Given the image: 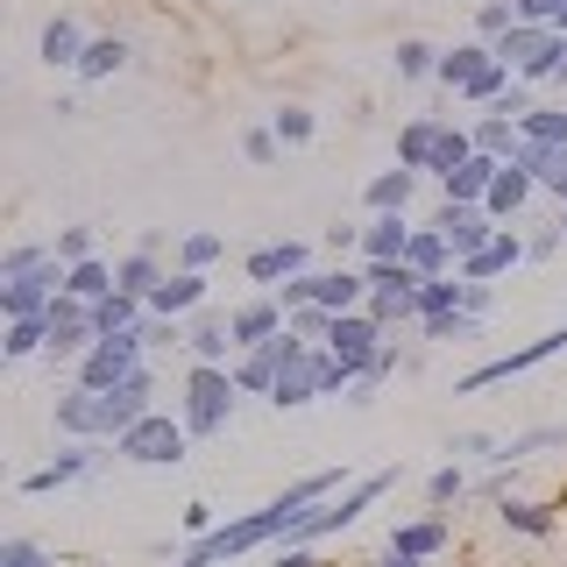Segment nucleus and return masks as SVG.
Segmentation results:
<instances>
[{
  "mask_svg": "<svg viewBox=\"0 0 567 567\" xmlns=\"http://www.w3.org/2000/svg\"><path fill=\"white\" fill-rule=\"evenodd\" d=\"M235 398H241V383H235V362H192L185 369V433L192 440H213V433H227V419H235Z\"/></svg>",
  "mask_w": 567,
  "mask_h": 567,
  "instance_id": "f257e3e1",
  "label": "nucleus"
},
{
  "mask_svg": "<svg viewBox=\"0 0 567 567\" xmlns=\"http://www.w3.org/2000/svg\"><path fill=\"white\" fill-rule=\"evenodd\" d=\"M489 50L511 64V79H525V85H560V71H567V35H560V29L518 22L504 43H489Z\"/></svg>",
  "mask_w": 567,
  "mask_h": 567,
  "instance_id": "f03ea898",
  "label": "nucleus"
},
{
  "mask_svg": "<svg viewBox=\"0 0 567 567\" xmlns=\"http://www.w3.org/2000/svg\"><path fill=\"white\" fill-rule=\"evenodd\" d=\"M390 483H398V475H362V483H348L341 496H327V504H312V511L298 518V532H291L284 546H319V539H333V532H348V525L362 518V511L377 504V496H383Z\"/></svg>",
  "mask_w": 567,
  "mask_h": 567,
  "instance_id": "7ed1b4c3",
  "label": "nucleus"
},
{
  "mask_svg": "<svg viewBox=\"0 0 567 567\" xmlns=\"http://www.w3.org/2000/svg\"><path fill=\"white\" fill-rule=\"evenodd\" d=\"M64 262H58V248H50L35 270H22V277H0V319H50V306L64 298Z\"/></svg>",
  "mask_w": 567,
  "mask_h": 567,
  "instance_id": "20e7f679",
  "label": "nucleus"
},
{
  "mask_svg": "<svg viewBox=\"0 0 567 567\" xmlns=\"http://www.w3.org/2000/svg\"><path fill=\"white\" fill-rule=\"evenodd\" d=\"M185 447H192V433H185V419H171V412H150L142 425H128V433L114 440V454L135 461V468H177Z\"/></svg>",
  "mask_w": 567,
  "mask_h": 567,
  "instance_id": "39448f33",
  "label": "nucleus"
},
{
  "mask_svg": "<svg viewBox=\"0 0 567 567\" xmlns=\"http://www.w3.org/2000/svg\"><path fill=\"white\" fill-rule=\"evenodd\" d=\"M142 354H150V348H142V327L135 333H106L85 362H71V383H79V390H121L135 369H150Z\"/></svg>",
  "mask_w": 567,
  "mask_h": 567,
  "instance_id": "423d86ee",
  "label": "nucleus"
},
{
  "mask_svg": "<svg viewBox=\"0 0 567 567\" xmlns=\"http://www.w3.org/2000/svg\"><path fill=\"white\" fill-rule=\"evenodd\" d=\"M554 354H567V327L539 333V341H525V348H511V354H489L483 369H468V377H461V398H475V390H489V383H511V377H525V369L554 362Z\"/></svg>",
  "mask_w": 567,
  "mask_h": 567,
  "instance_id": "0eeeda50",
  "label": "nucleus"
},
{
  "mask_svg": "<svg viewBox=\"0 0 567 567\" xmlns=\"http://www.w3.org/2000/svg\"><path fill=\"white\" fill-rule=\"evenodd\" d=\"M150 412H156V369H135L121 390H100V440H121Z\"/></svg>",
  "mask_w": 567,
  "mask_h": 567,
  "instance_id": "6e6552de",
  "label": "nucleus"
},
{
  "mask_svg": "<svg viewBox=\"0 0 567 567\" xmlns=\"http://www.w3.org/2000/svg\"><path fill=\"white\" fill-rule=\"evenodd\" d=\"M319 362H327V348H306V341L284 354L277 390H270V404H277V412H306V404L327 398V383H319Z\"/></svg>",
  "mask_w": 567,
  "mask_h": 567,
  "instance_id": "1a4fd4ad",
  "label": "nucleus"
},
{
  "mask_svg": "<svg viewBox=\"0 0 567 567\" xmlns=\"http://www.w3.org/2000/svg\"><path fill=\"white\" fill-rule=\"evenodd\" d=\"M106 447L114 440H79V447H64L58 461H43V468H29L22 475V496H50V489H71V483H85V475L106 461Z\"/></svg>",
  "mask_w": 567,
  "mask_h": 567,
  "instance_id": "9d476101",
  "label": "nucleus"
},
{
  "mask_svg": "<svg viewBox=\"0 0 567 567\" xmlns=\"http://www.w3.org/2000/svg\"><path fill=\"white\" fill-rule=\"evenodd\" d=\"M100 348V327H93V306H79V298H58L50 306V362H85V354Z\"/></svg>",
  "mask_w": 567,
  "mask_h": 567,
  "instance_id": "9b49d317",
  "label": "nucleus"
},
{
  "mask_svg": "<svg viewBox=\"0 0 567 567\" xmlns=\"http://www.w3.org/2000/svg\"><path fill=\"white\" fill-rule=\"evenodd\" d=\"M425 227H440V235H447V248H454V262H468V256H483V248L504 235V227L489 220L483 206H454V199H440V213Z\"/></svg>",
  "mask_w": 567,
  "mask_h": 567,
  "instance_id": "f8f14e48",
  "label": "nucleus"
},
{
  "mask_svg": "<svg viewBox=\"0 0 567 567\" xmlns=\"http://www.w3.org/2000/svg\"><path fill=\"white\" fill-rule=\"evenodd\" d=\"M383 348H390V327H377L369 312H348V319H333V333H327V354H341V362L354 369V383H362V369L377 362Z\"/></svg>",
  "mask_w": 567,
  "mask_h": 567,
  "instance_id": "ddd939ff",
  "label": "nucleus"
},
{
  "mask_svg": "<svg viewBox=\"0 0 567 567\" xmlns=\"http://www.w3.org/2000/svg\"><path fill=\"white\" fill-rule=\"evenodd\" d=\"M298 348V333L284 327L270 348H248V354H235V383H241V398H270L277 390V369H284V354Z\"/></svg>",
  "mask_w": 567,
  "mask_h": 567,
  "instance_id": "4468645a",
  "label": "nucleus"
},
{
  "mask_svg": "<svg viewBox=\"0 0 567 567\" xmlns=\"http://www.w3.org/2000/svg\"><path fill=\"white\" fill-rule=\"evenodd\" d=\"M412 235H419L412 213H369L362 220V262H404Z\"/></svg>",
  "mask_w": 567,
  "mask_h": 567,
  "instance_id": "2eb2a0df",
  "label": "nucleus"
},
{
  "mask_svg": "<svg viewBox=\"0 0 567 567\" xmlns=\"http://www.w3.org/2000/svg\"><path fill=\"white\" fill-rule=\"evenodd\" d=\"M227 327H235V348L248 354V348H270L284 327H291V312L277 306V298H248V306H235L227 312Z\"/></svg>",
  "mask_w": 567,
  "mask_h": 567,
  "instance_id": "dca6fc26",
  "label": "nucleus"
},
{
  "mask_svg": "<svg viewBox=\"0 0 567 567\" xmlns=\"http://www.w3.org/2000/svg\"><path fill=\"white\" fill-rule=\"evenodd\" d=\"M206 298H213V277L171 270V277L150 291V312H156V319H185V312H206Z\"/></svg>",
  "mask_w": 567,
  "mask_h": 567,
  "instance_id": "f3484780",
  "label": "nucleus"
},
{
  "mask_svg": "<svg viewBox=\"0 0 567 567\" xmlns=\"http://www.w3.org/2000/svg\"><path fill=\"white\" fill-rule=\"evenodd\" d=\"M50 425L79 447V440H100V390H58V404H50Z\"/></svg>",
  "mask_w": 567,
  "mask_h": 567,
  "instance_id": "a211bd4d",
  "label": "nucleus"
},
{
  "mask_svg": "<svg viewBox=\"0 0 567 567\" xmlns=\"http://www.w3.org/2000/svg\"><path fill=\"white\" fill-rule=\"evenodd\" d=\"M447 539H454V525H447V518H404V525H390V546H383V554L440 560V554H447Z\"/></svg>",
  "mask_w": 567,
  "mask_h": 567,
  "instance_id": "6ab92c4d",
  "label": "nucleus"
},
{
  "mask_svg": "<svg viewBox=\"0 0 567 567\" xmlns=\"http://www.w3.org/2000/svg\"><path fill=\"white\" fill-rule=\"evenodd\" d=\"M306 262H312V248L306 241H270V248H256L248 256V284H291V277H306Z\"/></svg>",
  "mask_w": 567,
  "mask_h": 567,
  "instance_id": "aec40b11",
  "label": "nucleus"
},
{
  "mask_svg": "<svg viewBox=\"0 0 567 567\" xmlns=\"http://www.w3.org/2000/svg\"><path fill=\"white\" fill-rule=\"evenodd\" d=\"M185 354H192V362H235V327H227V312H199V319H192V327H185Z\"/></svg>",
  "mask_w": 567,
  "mask_h": 567,
  "instance_id": "412c9836",
  "label": "nucleus"
},
{
  "mask_svg": "<svg viewBox=\"0 0 567 567\" xmlns=\"http://www.w3.org/2000/svg\"><path fill=\"white\" fill-rule=\"evenodd\" d=\"M518 262H532V256H525V235H518V227H504V235H496V241L483 248V256H468V262H461V277H468V284H496V277H511V270H518Z\"/></svg>",
  "mask_w": 567,
  "mask_h": 567,
  "instance_id": "4be33fe9",
  "label": "nucleus"
},
{
  "mask_svg": "<svg viewBox=\"0 0 567 567\" xmlns=\"http://www.w3.org/2000/svg\"><path fill=\"white\" fill-rule=\"evenodd\" d=\"M85 43H93V35H79V22H71V14H50L43 35H35V58H43L50 71H79Z\"/></svg>",
  "mask_w": 567,
  "mask_h": 567,
  "instance_id": "5701e85b",
  "label": "nucleus"
},
{
  "mask_svg": "<svg viewBox=\"0 0 567 567\" xmlns=\"http://www.w3.org/2000/svg\"><path fill=\"white\" fill-rule=\"evenodd\" d=\"M496 171H504V164L475 150L461 171H447V177H440V199H454V206H483V199H489V185H496Z\"/></svg>",
  "mask_w": 567,
  "mask_h": 567,
  "instance_id": "b1692460",
  "label": "nucleus"
},
{
  "mask_svg": "<svg viewBox=\"0 0 567 567\" xmlns=\"http://www.w3.org/2000/svg\"><path fill=\"white\" fill-rule=\"evenodd\" d=\"M440 128H447L440 114H419V121H404V128H398V164H404V171H419V177H433Z\"/></svg>",
  "mask_w": 567,
  "mask_h": 567,
  "instance_id": "393cba45",
  "label": "nucleus"
},
{
  "mask_svg": "<svg viewBox=\"0 0 567 567\" xmlns=\"http://www.w3.org/2000/svg\"><path fill=\"white\" fill-rule=\"evenodd\" d=\"M532 192H539V177H525V171L504 164V171H496V185H489V199H483V213H489L496 227H511V220L532 206Z\"/></svg>",
  "mask_w": 567,
  "mask_h": 567,
  "instance_id": "a878e982",
  "label": "nucleus"
},
{
  "mask_svg": "<svg viewBox=\"0 0 567 567\" xmlns=\"http://www.w3.org/2000/svg\"><path fill=\"white\" fill-rule=\"evenodd\" d=\"M164 277H171V262H164V256H150V248H128V256L114 262V284H121L128 298H142V306H150V291H156Z\"/></svg>",
  "mask_w": 567,
  "mask_h": 567,
  "instance_id": "bb28decb",
  "label": "nucleus"
},
{
  "mask_svg": "<svg viewBox=\"0 0 567 567\" xmlns=\"http://www.w3.org/2000/svg\"><path fill=\"white\" fill-rule=\"evenodd\" d=\"M404 262H412L425 284H433V277H461V262H454V248H447V235H440V227H419L412 248H404Z\"/></svg>",
  "mask_w": 567,
  "mask_h": 567,
  "instance_id": "cd10ccee",
  "label": "nucleus"
},
{
  "mask_svg": "<svg viewBox=\"0 0 567 567\" xmlns=\"http://www.w3.org/2000/svg\"><path fill=\"white\" fill-rule=\"evenodd\" d=\"M412 192H419V171H377L369 177V192H362V206L369 213H412Z\"/></svg>",
  "mask_w": 567,
  "mask_h": 567,
  "instance_id": "c85d7f7f",
  "label": "nucleus"
},
{
  "mask_svg": "<svg viewBox=\"0 0 567 567\" xmlns=\"http://www.w3.org/2000/svg\"><path fill=\"white\" fill-rule=\"evenodd\" d=\"M227 256V235L220 227H185V235H177V256H171V270H213V262Z\"/></svg>",
  "mask_w": 567,
  "mask_h": 567,
  "instance_id": "c756f323",
  "label": "nucleus"
},
{
  "mask_svg": "<svg viewBox=\"0 0 567 567\" xmlns=\"http://www.w3.org/2000/svg\"><path fill=\"white\" fill-rule=\"evenodd\" d=\"M489 64V43H454V50H440V71L433 79L447 85V93H468V79Z\"/></svg>",
  "mask_w": 567,
  "mask_h": 567,
  "instance_id": "7c9ffc66",
  "label": "nucleus"
},
{
  "mask_svg": "<svg viewBox=\"0 0 567 567\" xmlns=\"http://www.w3.org/2000/svg\"><path fill=\"white\" fill-rule=\"evenodd\" d=\"M496 518H504V532H518V539H546V532H554V504H532V496H504V504H496Z\"/></svg>",
  "mask_w": 567,
  "mask_h": 567,
  "instance_id": "2f4dec72",
  "label": "nucleus"
},
{
  "mask_svg": "<svg viewBox=\"0 0 567 567\" xmlns=\"http://www.w3.org/2000/svg\"><path fill=\"white\" fill-rule=\"evenodd\" d=\"M468 135H475V150H483V156H496V164H511V150L525 142L511 114H475V121H468Z\"/></svg>",
  "mask_w": 567,
  "mask_h": 567,
  "instance_id": "473e14b6",
  "label": "nucleus"
},
{
  "mask_svg": "<svg viewBox=\"0 0 567 567\" xmlns=\"http://www.w3.org/2000/svg\"><path fill=\"white\" fill-rule=\"evenodd\" d=\"M64 291L79 298V306H100V298H114V291H121V284H114V262H106V256H93V262H79V270L64 277Z\"/></svg>",
  "mask_w": 567,
  "mask_h": 567,
  "instance_id": "72a5a7b5",
  "label": "nucleus"
},
{
  "mask_svg": "<svg viewBox=\"0 0 567 567\" xmlns=\"http://www.w3.org/2000/svg\"><path fill=\"white\" fill-rule=\"evenodd\" d=\"M0 354H8V362L50 354V319H8V327H0Z\"/></svg>",
  "mask_w": 567,
  "mask_h": 567,
  "instance_id": "f704fd0d",
  "label": "nucleus"
},
{
  "mask_svg": "<svg viewBox=\"0 0 567 567\" xmlns=\"http://www.w3.org/2000/svg\"><path fill=\"white\" fill-rule=\"evenodd\" d=\"M121 64H128V43H121V35H93V43H85V58H79V79L100 85V79H114Z\"/></svg>",
  "mask_w": 567,
  "mask_h": 567,
  "instance_id": "c9c22d12",
  "label": "nucleus"
},
{
  "mask_svg": "<svg viewBox=\"0 0 567 567\" xmlns=\"http://www.w3.org/2000/svg\"><path fill=\"white\" fill-rule=\"evenodd\" d=\"M518 135L539 142V150H567V106H546V100H539V106L518 121Z\"/></svg>",
  "mask_w": 567,
  "mask_h": 567,
  "instance_id": "e433bc0d",
  "label": "nucleus"
},
{
  "mask_svg": "<svg viewBox=\"0 0 567 567\" xmlns=\"http://www.w3.org/2000/svg\"><path fill=\"white\" fill-rule=\"evenodd\" d=\"M504 93H511V64H504V58L489 50V64H483V71L468 79V93H461V100H468V106H483V114H489V106L504 100Z\"/></svg>",
  "mask_w": 567,
  "mask_h": 567,
  "instance_id": "4c0bfd02",
  "label": "nucleus"
},
{
  "mask_svg": "<svg viewBox=\"0 0 567 567\" xmlns=\"http://www.w3.org/2000/svg\"><path fill=\"white\" fill-rule=\"evenodd\" d=\"M468 156H475V135H468V121H447V128H440V150H433V177L461 171Z\"/></svg>",
  "mask_w": 567,
  "mask_h": 567,
  "instance_id": "58836bf2",
  "label": "nucleus"
},
{
  "mask_svg": "<svg viewBox=\"0 0 567 567\" xmlns=\"http://www.w3.org/2000/svg\"><path fill=\"white\" fill-rule=\"evenodd\" d=\"M539 447H567V425H532V433L504 440V461H496V468H518V461H532Z\"/></svg>",
  "mask_w": 567,
  "mask_h": 567,
  "instance_id": "ea45409f",
  "label": "nucleus"
},
{
  "mask_svg": "<svg viewBox=\"0 0 567 567\" xmlns=\"http://www.w3.org/2000/svg\"><path fill=\"white\" fill-rule=\"evenodd\" d=\"M270 128H277L284 150H306V142L319 135V114H312V106H277V114H270Z\"/></svg>",
  "mask_w": 567,
  "mask_h": 567,
  "instance_id": "a19ab883",
  "label": "nucleus"
},
{
  "mask_svg": "<svg viewBox=\"0 0 567 567\" xmlns=\"http://www.w3.org/2000/svg\"><path fill=\"white\" fill-rule=\"evenodd\" d=\"M461 306H468V284L461 277H433L419 291V319H440V312H461Z\"/></svg>",
  "mask_w": 567,
  "mask_h": 567,
  "instance_id": "79ce46f5",
  "label": "nucleus"
},
{
  "mask_svg": "<svg viewBox=\"0 0 567 567\" xmlns=\"http://www.w3.org/2000/svg\"><path fill=\"white\" fill-rule=\"evenodd\" d=\"M511 29H518V0H483V8H475V35H483V43H504Z\"/></svg>",
  "mask_w": 567,
  "mask_h": 567,
  "instance_id": "37998d69",
  "label": "nucleus"
},
{
  "mask_svg": "<svg viewBox=\"0 0 567 567\" xmlns=\"http://www.w3.org/2000/svg\"><path fill=\"white\" fill-rule=\"evenodd\" d=\"M461 496H468V475H461V461H447V468H433V475H425V504H433V511L461 504Z\"/></svg>",
  "mask_w": 567,
  "mask_h": 567,
  "instance_id": "c03bdc74",
  "label": "nucleus"
},
{
  "mask_svg": "<svg viewBox=\"0 0 567 567\" xmlns=\"http://www.w3.org/2000/svg\"><path fill=\"white\" fill-rule=\"evenodd\" d=\"M390 64H398V79H433V71H440V50H433V43H419V35H404Z\"/></svg>",
  "mask_w": 567,
  "mask_h": 567,
  "instance_id": "a18cd8bd",
  "label": "nucleus"
},
{
  "mask_svg": "<svg viewBox=\"0 0 567 567\" xmlns=\"http://www.w3.org/2000/svg\"><path fill=\"white\" fill-rule=\"evenodd\" d=\"M50 248H58L64 270H79V262L100 256V235H93V227H58V241H50Z\"/></svg>",
  "mask_w": 567,
  "mask_h": 567,
  "instance_id": "49530a36",
  "label": "nucleus"
},
{
  "mask_svg": "<svg viewBox=\"0 0 567 567\" xmlns=\"http://www.w3.org/2000/svg\"><path fill=\"white\" fill-rule=\"evenodd\" d=\"M425 327V341H483V319H468V312H440V319H419Z\"/></svg>",
  "mask_w": 567,
  "mask_h": 567,
  "instance_id": "de8ad7c7",
  "label": "nucleus"
},
{
  "mask_svg": "<svg viewBox=\"0 0 567 567\" xmlns=\"http://www.w3.org/2000/svg\"><path fill=\"white\" fill-rule=\"evenodd\" d=\"M241 156H248V164H277V156H284V142H277V128H270V121L241 128Z\"/></svg>",
  "mask_w": 567,
  "mask_h": 567,
  "instance_id": "09e8293b",
  "label": "nucleus"
},
{
  "mask_svg": "<svg viewBox=\"0 0 567 567\" xmlns=\"http://www.w3.org/2000/svg\"><path fill=\"white\" fill-rule=\"evenodd\" d=\"M291 333H298L306 348H327V333H333V312H319V306H298V312H291Z\"/></svg>",
  "mask_w": 567,
  "mask_h": 567,
  "instance_id": "8fccbe9b",
  "label": "nucleus"
},
{
  "mask_svg": "<svg viewBox=\"0 0 567 567\" xmlns=\"http://www.w3.org/2000/svg\"><path fill=\"white\" fill-rule=\"evenodd\" d=\"M0 567H58V554L35 539H0Z\"/></svg>",
  "mask_w": 567,
  "mask_h": 567,
  "instance_id": "3c124183",
  "label": "nucleus"
},
{
  "mask_svg": "<svg viewBox=\"0 0 567 567\" xmlns=\"http://www.w3.org/2000/svg\"><path fill=\"white\" fill-rule=\"evenodd\" d=\"M142 348H185V319H142Z\"/></svg>",
  "mask_w": 567,
  "mask_h": 567,
  "instance_id": "603ef678",
  "label": "nucleus"
},
{
  "mask_svg": "<svg viewBox=\"0 0 567 567\" xmlns=\"http://www.w3.org/2000/svg\"><path fill=\"white\" fill-rule=\"evenodd\" d=\"M447 454H468V461H504V440H489V433H461V440H447Z\"/></svg>",
  "mask_w": 567,
  "mask_h": 567,
  "instance_id": "864d4df0",
  "label": "nucleus"
},
{
  "mask_svg": "<svg viewBox=\"0 0 567 567\" xmlns=\"http://www.w3.org/2000/svg\"><path fill=\"white\" fill-rule=\"evenodd\" d=\"M43 256H50L43 241H14L8 256H0V277H22V270H35V262H43Z\"/></svg>",
  "mask_w": 567,
  "mask_h": 567,
  "instance_id": "5fc2aeb1",
  "label": "nucleus"
},
{
  "mask_svg": "<svg viewBox=\"0 0 567 567\" xmlns=\"http://www.w3.org/2000/svg\"><path fill=\"white\" fill-rule=\"evenodd\" d=\"M560 248H567V235H560V220H546V227H539V235H525V256H532V262H546V256H560Z\"/></svg>",
  "mask_w": 567,
  "mask_h": 567,
  "instance_id": "6e6d98bb",
  "label": "nucleus"
},
{
  "mask_svg": "<svg viewBox=\"0 0 567 567\" xmlns=\"http://www.w3.org/2000/svg\"><path fill=\"white\" fill-rule=\"evenodd\" d=\"M532 106H539V100H532V85H525V79H511V93H504V100H496V106H489V114H511V121H525V114H532Z\"/></svg>",
  "mask_w": 567,
  "mask_h": 567,
  "instance_id": "4d7b16f0",
  "label": "nucleus"
},
{
  "mask_svg": "<svg viewBox=\"0 0 567 567\" xmlns=\"http://www.w3.org/2000/svg\"><path fill=\"white\" fill-rule=\"evenodd\" d=\"M560 8H567V0H518V22H532V29H554V22H560Z\"/></svg>",
  "mask_w": 567,
  "mask_h": 567,
  "instance_id": "13d9d810",
  "label": "nucleus"
},
{
  "mask_svg": "<svg viewBox=\"0 0 567 567\" xmlns=\"http://www.w3.org/2000/svg\"><path fill=\"white\" fill-rule=\"evenodd\" d=\"M185 532H192V539H206V532H220V511H213V504H185Z\"/></svg>",
  "mask_w": 567,
  "mask_h": 567,
  "instance_id": "bf43d9fd",
  "label": "nucleus"
},
{
  "mask_svg": "<svg viewBox=\"0 0 567 567\" xmlns=\"http://www.w3.org/2000/svg\"><path fill=\"white\" fill-rule=\"evenodd\" d=\"M461 284H468V277H461ZM461 312H468V319H489L496 312V284H468V306H461Z\"/></svg>",
  "mask_w": 567,
  "mask_h": 567,
  "instance_id": "052dcab7",
  "label": "nucleus"
},
{
  "mask_svg": "<svg viewBox=\"0 0 567 567\" xmlns=\"http://www.w3.org/2000/svg\"><path fill=\"white\" fill-rule=\"evenodd\" d=\"M539 192H546V199H554V206H567V150L554 156V171L539 177Z\"/></svg>",
  "mask_w": 567,
  "mask_h": 567,
  "instance_id": "680f3d73",
  "label": "nucleus"
},
{
  "mask_svg": "<svg viewBox=\"0 0 567 567\" xmlns=\"http://www.w3.org/2000/svg\"><path fill=\"white\" fill-rule=\"evenodd\" d=\"M270 567H319V560H312V546H277Z\"/></svg>",
  "mask_w": 567,
  "mask_h": 567,
  "instance_id": "e2e57ef3",
  "label": "nucleus"
},
{
  "mask_svg": "<svg viewBox=\"0 0 567 567\" xmlns=\"http://www.w3.org/2000/svg\"><path fill=\"white\" fill-rule=\"evenodd\" d=\"M369 567H425V560H404V554H383V560H369Z\"/></svg>",
  "mask_w": 567,
  "mask_h": 567,
  "instance_id": "0e129e2a",
  "label": "nucleus"
},
{
  "mask_svg": "<svg viewBox=\"0 0 567 567\" xmlns=\"http://www.w3.org/2000/svg\"><path fill=\"white\" fill-rule=\"evenodd\" d=\"M554 220H560V235H567V206H560V213H554Z\"/></svg>",
  "mask_w": 567,
  "mask_h": 567,
  "instance_id": "69168bd1",
  "label": "nucleus"
},
{
  "mask_svg": "<svg viewBox=\"0 0 567 567\" xmlns=\"http://www.w3.org/2000/svg\"><path fill=\"white\" fill-rule=\"evenodd\" d=\"M554 29H560V35H567V8H560V22H554Z\"/></svg>",
  "mask_w": 567,
  "mask_h": 567,
  "instance_id": "338daca9",
  "label": "nucleus"
},
{
  "mask_svg": "<svg viewBox=\"0 0 567 567\" xmlns=\"http://www.w3.org/2000/svg\"><path fill=\"white\" fill-rule=\"evenodd\" d=\"M560 93H567V71H560Z\"/></svg>",
  "mask_w": 567,
  "mask_h": 567,
  "instance_id": "774afa93",
  "label": "nucleus"
}]
</instances>
